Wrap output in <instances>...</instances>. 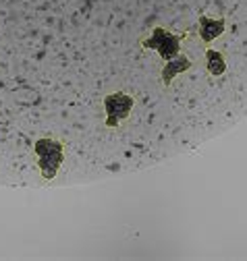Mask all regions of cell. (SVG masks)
Returning a JSON list of instances; mask_svg holds the SVG:
<instances>
[{
  "label": "cell",
  "mask_w": 247,
  "mask_h": 261,
  "mask_svg": "<svg viewBox=\"0 0 247 261\" xmlns=\"http://www.w3.org/2000/svg\"><path fill=\"white\" fill-rule=\"evenodd\" d=\"M193 67V62L189 56H185V54H177L175 58L170 60H164V67H162V73H160V79L164 85H170L175 81L177 75L181 73H187L189 69Z\"/></svg>",
  "instance_id": "obj_4"
},
{
  "label": "cell",
  "mask_w": 247,
  "mask_h": 261,
  "mask_svg": "<svg viewBox=\"0 0 247 261\" xmlns=\"http://www.w3.org/2000/svg\"><path fill=\"white\" fill-rule=\"evenodd\" d=\"M34 153L44 180H54L65 162V143L54 137H42L34 141Z\"/></svg>",
  "instance_id": "obj_1"
},
{
  "label": "cell",
  "mask_w": 247,
  "mask_h": 261,
  "mask_svg": "<svg viewBox=\"0 0 247 261\" xmlns=\"http://www.w3.org/2000/svg\"><path fill=\"white\" fill-rule=\"evenodd\" d=\"M102 108H104V114H106L104 126L106 128H116L131 116V112L135 108V97L129 95L127 91H112V93L104 95Z\"/></svg>",
  "instance_id": "obj_3"
},
{
  "label": "cell",
  "mask_w": 247,
  "mask_h": 261,
  "mask_svg": "<svg viewBox=\"0 0 247 261\" xmlns=\"http://www.w3.org/2000/svg\"><path fill=\"white\" fill-rule=\"evenodd\" d=\"M206 69L212 77H223L227 73V60H225L223 52L208 48L206 50Z\"/></svg>",
  "instance_id": "obj_6"
},
{
  "label": "cell",
  "mask_w": 247,
  "mask_h": 261,
  "mask_svg": "<svg viewBox=\"0 0 247 261\" xmlns=\"http://www.w3.org/2000/svg\"><path fill=\"white\" fill-rule=\"evenodd\" d=\"M197 25H200V40L204 44H210L216 38H220L227 29V21L220 17H206L204 15V17H200Z\"/></svg>",
  "instance_id": "obj_5"
},
{
  "label": "cell",
  "mask_w": 247,
  "mask_h": 261,
  "mask_svg": "<svg viewBox=\"0 0 247 261\" xmlns=\"http://www.w3.org/2000/svg\"><path fill=\"white\" fill-rule=\"evenodd\" d=\"M183 38L185 36H179L175 31L166 29V27H160L156 25L150 34L139 42V48L143 50H154L158 52V56L162 60H170L175 58L177 54H181V46H183Z\"/></svg>",
  "instance_id": "obj_2"
}]
</instances>
